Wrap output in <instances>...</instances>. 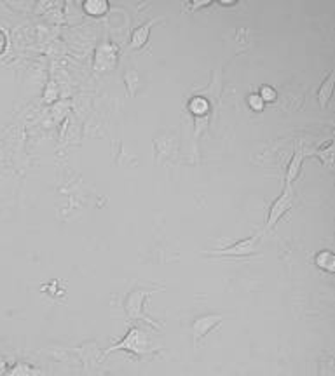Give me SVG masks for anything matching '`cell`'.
<instances>
[{
    "label": "cell",
    "mask_w": 335,
    "mask_h": 376,
    "mask_svg": "<svg viewBox=\"0 0 335 376\" xmlns=\"http://www.w3.org/2000/svg\"><path fill=\"white\" fill-rule=\"evenodd\" d=\"M119 350H126L135 354L136 357H147V355H152L155 352V345L152 342L149 331L142 326H133L130 328L128 335L120 340L119 343L112 345L110 348H107L103 354V359L107 357L110 352H119Z\"/></svg>",
    "instance_id": "6da1fadb"
},
{
    "label": "cell",
    "mask_w": 335,
    "mask_h": 376,
    "mask_svg": "<svg viewBox=\"0 0 335 376\" xmlns=\"http://www.w3.org/2000/svg\"><path fill=\"white\" fill-rule=\"evenodd\" d=\"M152 295V289L145 288H135L133 291L130 293L124 301V310H126L128 319L131 323H136V320H143L145 324H149L150 328H158V324L150 319L149 313L145 312V301L147 298Z\"/></svg>",
    "instance_id": "7a4b0ae2"
},
{
    "label": "cell",
    "mask_w": 335,
    "mask_h": 376,
    "mask_svg": "<svg viewBox=\"0 0 335 376\" xmlns=\"http://www.w3.org/2000/svg\"><path fill=\"white\" fill-rule=\"evenodd\" d=\"M222 320H224V315H220V313H205V315L196 317L192 323L194 345H200L213 329L220 326Z\"/></svg>",
    "instance_id": "3957f363"
},
{
    "label": "cell",
    "mask_w": 335,
    "mask_h": 376,
    "mask_svg": "<svg viewBox=\"0 0 335 376\" xmlns=\"http://www.w3.org/2000/svg\"><path fill=\"white\" fill-rule=\"evenodd\" d=\"M292 206H294V190H292L290 183H287L283 194L279 195V199H276L274 204L271 206V209H269L267 229H274V225L279 221V218H282Z\"/></svg>",
    "instance_id": "277c9868"
},
{
    "label": "cell",
    "mask_w": 335,
    "mask_h": 376,
    "mask_svg": "<svg viewBox=\"0 0 335 376\" xmlns=\"http://www.w3.org/2000/svg\"><path fill=\"white\" fill-rule=\"evenodd\" d=\"M260 235L262 234H255L252 235V237L244 239V241H239L236 242V244H232L231 248L227 249H222L220 254L222 256H248V254L255 253L257 249H259V244H260Z\"/></svg>",
    "instance_id": "5b68a950"
},
{
    "label": "cell",
    "mask_w": 335,
    "mask_h": 376,
    "mask_svg": "<svg viewBox=\"0 0 335 376\" xmlns=\"http://www.w3.org/2000/svg\"><path fill=\"white\" fill-rule=\"evenodd\" d=\"M155 21H163V18L150 19V21H147L145 25L138 26V28L133 31V37H131V47L145 46L147 38H149V33H150V26H154Z\"/></svg>",
    "instance_id": "8992f818"
},
{
    "label": "cell",
    "mask_w": 335,
    "mask_h": 376,
    "mask_svg": "<svg viewBox=\"0 0 335 376\" xmlns=\"http://www.w3.org/2000/svg\"><path fill=\"white\" fill-rule=\"evenodd\" d=\"M314 261H316V265L319 266V268L326 270V272H330V273L334 272L335 258H334V253L330 249L319 251L316 256H314Z\"/></svg>",
    "instance_id": "52a82bcc"
},
{
    "label": "cell",
    "mask_w": 335,
    "mask_h": 376,
    "mask_svg": "<svg viewBox=\"0 0 335 376\" xmlns=\"http://www.w3.org/2000/svg\"><path fill=\"white\" fill-rule=\"evenodd\" d=\"M84 9L88 11V14L98 16V14H103L105 11L108 9V4L103 2V0H100V2H96V0H91V2L84 4Z\"/></svg>",
    "instance_id": "ba28073f"
},
{
    "label": "cell",
    "mask_w": 335,
    "mask_h": 376,
    "mask_svg": "<svg viewBox=\"0 0 335 376\" xmlns=\"http://www.w3.org/2000/svg\"><path fill=\"white\" fill-rule=\"evenodd\" d=\"M189 107H190V110H192L194 113H197V115H202V113H206L210 110L208 101H206L205 98H201V96L194 98V100L189 103Z\"/></svg>",
    "instance_id": "9c48e42d"
},
{
    "label": "cell",
    "mask_w": 335,
    "mask_h": 376,
    "mask_svg": "<svg viewBox=\"0 0 335 376\" xmlns=\"http://www.w3.org/2000/svg\"><path fill=\"white\" fill-rule=\"evenodd\" d=\"M332 80H334V75H330L329 80L325 82V89H321V91H319V103L321 105H326V101H329L330 91H332Z\"/></svg>",
    "instance_id": "30bf717a"
},
{
    "label": "cell",
    "mask_w": 335,
    "mask_h": 376,
    "mask_svg": "<svg viewBox=\"0 0 335 376\" xmlns=\"http://www.w3.org/2000/svg\"><path fill=\"white\" fill-rule=\"evenodd\" d=\"M248 103H250V107L253 110H257V112H260V110L264 108V103H266V101H264L262 98L259 96V94H252V96L248 98Z\"/></svg>",
    "instance_id": "8fae6325"
},
{
    "label": "cell",
    "mask_w": 335,
    "mask_h": 376,
    "mask_svg": "<svg viewBox=\"0 0 335 376\" xmlns=\"http://www.w3.org/2000/svg\"><path fill=\"white\" fill-rule=\"evenodd\" d=\"M260 98H262L264 101H272V100H276V96H278V94H276V91L272 88H269V85H266V88H262L260 89V94H259Z\"/></svg>",
    "instance_id": "7c38bea8"
},
{
    "label": "cell",
    "mask_w": 335,
    "mask_h": 376,
    "mask_svg": "<svg viewBox=\"0 0 335 376\" xmlns=\"http://www.w3.org/2000/svg\"><path fill=\"white\" fill-rule=\"evenodd\" d=\"M2 371H4V360L0 359V375H2Z\"/></svg>",
    "instance_id": "4fadbf2b"
}]
</instances>
